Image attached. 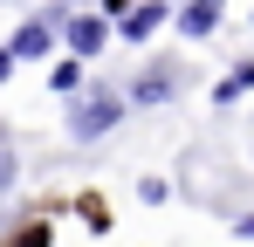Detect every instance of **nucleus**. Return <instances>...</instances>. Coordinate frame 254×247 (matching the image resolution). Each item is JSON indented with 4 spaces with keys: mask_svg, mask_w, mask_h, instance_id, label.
Wrapping results in <instances>:
<instances>
[{
    "mask_svg": "<svg viewBox=\"0 0 254 247\" xmlns=\"http://www.w3.org/2000/svg\"><path fill=\"white\" fill-rule=\"evenodd\" d=\"M124 117V96H110V89H96V96H89V103H76V110H69V130H76V137H103V130H110V124Z\"/></svg>",
    "mask_w": 254,
    "mask_h": 247,
    "instance_id": "nucleus-1",
    "label": "nucleus"
},
{
    "mask_svg": "<svg viewBox=\"0 0 254 247\" xmlns=\"http://www.w3.org/2000/svg\"><path fill=\"white\" fill-rule=\"evenodd\" d=\"M62 41H69V48H76V55H103V41H110V21H103V14H69V21H62Z\"/></svg>",
    "mask_w": 254,
    "mask_h": 247,
    "instance_id": "nucleus-2",
    "label": "nucleus"
},
{
    "mask_svg": "<svg viewBox=\"0 0 254 247\" xmlns=\"http://www.w3.org/2000/svg\"><path fill=\"white\" fill-rule=\"evenodd\" d=\"M7 48H14V62H42L48 48H55V28H48L42 14H35V21H21V28L7 35Z\"/></svg>",
    "mask_w": 254,
    "mask_h": 247,
    "instance_id": "nucleus-3",
    "label": "nucleus"
},
{
    "mask_svg": "<svg viewBox=\"0 0 254 247\" xmlns=\"http://www.w3.org/2000/svg\"><path fill=\"white\" fill-rule=\"evenodd\" d=\"M213 28H220V0H186V7H179V35L206 41Z\"/></svg>",
    "mask_w": 254,
    "mask_h": 247,
    "instance_id": "nucleus-4",
    "label": "nucleus"
},
{
    "mask_svg": "<svg viewBox=\"0 0 254 247\" xmlns=\"http://www.w3.org/2000/svg\"><path fill=\"white\" fill-rule=\"evenodd\" d=\"M158 28H165V7H158V0H144V7H130V14H124V28H117V35H124V41H144V35H158Z\"/></svg>",
    "mask_w": 254,
    "mask_h": 247,
    "instance_id": "nucleus-5",
    "label": "nucleus"
},
{
    "mask_svg": "<svg viewBox=\"0 0 254 247\" xmlns=\"http://www.w3.org/2000/svg\"><path fill=\"white\" fill-rule=\"evenodd\" d=\"M165 96H172V69H151L130 82V103H165Z\"/></svg>",
    "mask_w": 254,
    "mask_h": 247,
    "instance_id": "nucleus-6",
    "label": "nucleus"
},
{
    "mask_svg": "<svg viewBox=\"0 0 254 247\" xmlns=\"http://www.w3.org/2000/svg\"><path fill=\"white\" fill-rule=\"evenodd\" d=\"M248 89H254V62H241V69H227V82L213 89V103H241Z\"/></svg>",
    "mask_w": 254,
    "mask_h": 247,
    "instance_id": "nucleus-7",
    "label": "nucleus"
},
{
    "mask_svg": "<svg viewBox=\"0 0 254 247\" xmlns=\"http://www.w3.org/2000/svg\"><path fill=\"white\" fill-rule=\"evenodd\" d=\"M55 89H62V96H76V82H83V55H76V62H55Z\"/></svg>",
    "mask_w": 254,
    "mask_h": 247,
    "instance_id": "nucleus-8",
    "label": "nucleus"
},
{
    "mask_svg": "<svg viewBox=\"0 0 254 247\" xmlns=\"http://www.w3.org/2000/svg\"><path fill=\"white\" fill-rule=\"evenodd\" d=\"M7 69H14V48H0V82H7Z\"/></svg>",
    "mask_w": 254,
    "mask_h": 247,
    "instance_id": "nucleus-9",
    "label": "nucleus"
},
{
    "mask_svg": "<svg viewBox=\"0 0 254 247\" xmlns=\"http://www.w3.org/2000/svg\"><path fill=\"white\" fill-rule=\"evenodd\" d=\"M234 234H241V241H254V213H248V220H241V227H234Z\"/></svg>",
    "mask_w": 254,
    "mask_h": 247,
    "instance_id": "nucleus-10",
    "label": "nucleus"
}]
</instances>
